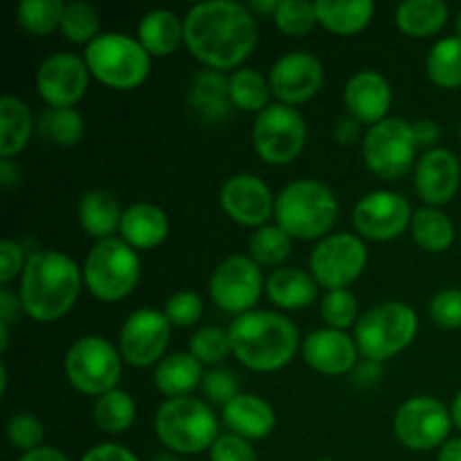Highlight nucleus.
<instances>
[{
  "mask_svg": "<svg viewBox=\"0 0 461 461\" xmlns=\"http://www.w3.org/2000/svg\"><path fill=\"white\" fill-rule=\"evenodd\" d=\"M185 21V45L212 70H230L257 48V21L250 9L234 0L194 5Z\"/></svg>",
  "mask_w": 461,
  "mask_h": 461,
  "instance_id": "f257e3e1",
  "label": "nucleus"
},
{
  "mask_svg": "<svg viewBox=\"0 0 461 461\" xmlns=\"http://www.w3.org/2000/svg\"><path fill=\"white\" fill-rule=\"evenodd\" d=\"M84 284V270L68 255L41 250L27 257L21 275L23 311L36 322H54L70 313Z\"/></svg>",
  "mask_w": 461,
  "mask_h": 461,
  "instance_id": "f03ea898",
  "label": "nucleus"
},
{
  "mask_svg": "<svg viewBox=\"0 0 461 461\" xmlns=\"http://www.w3.org/2000/svg\"><path fill=\"white\" fill-rule=\"evenodd\" d=\"M228 333L232 354L252 372H277L286 367L300 347L295 324L286 315L273 311L239 315L230 324Z\"/></svg>",
  "mask_w": 461,
  "mask_h": 461,
  "instance_id": "7ed1b4c3",
  "label": "nucleus"
},
{
  "mask_svg": "<svg viewBox=\"0 0 461 461\" xmlns=\"http://www.w3.org/2000/svg\"><path fill=\"white\" fill-rule=\"evenodd\" d=\"M338 198L324 183L313 178L293 180L275 201L277 225L291 239L313 241L324 237L338 219Z\"/></svg>",
  "mask_w": 461,
  "mask_h": 461,
  "instance_id": "20e7f679",
  "label": "nucleus"
},
{
  "mask_svg": "<svg viewBox=\"0 0 461 461\" xmlns=\"http://www.w3.org/2000/svg\"><path fill=\"white\" fill-rule=\"evenodd\" d=\"M156 435L178 455H196L210 450L219 439V421L210 405L194 396L167 399L156 412Z\"/></svg>",
  "mask_w": 461,
  "mask_h": 461,
  "instance_id": "39448f33",
  "label": "nucleus"
},
{
  "mask_svg": "<svg viewBox=\"0 0 461 461\" xmlns=\"http://www.w3.org/2000/svg\"><path fill=\"white\" fill-rule=\"evenodd\" d=\"M417 331L419 318L412 306L405 302H383L360 315L354 327V340L365 358L381 365L412 345Z\"/></svg>",
  "mask_w": 461,
  "mask_h": 461,
  "instance_id": "423d86ee",
  "label": "nucleus"
},
{
  "mask_svg": "<svg viewBox=\"0 0 461 461\" xmlns=\"http://www.w3.org/2000/svg\"><path fill=\"white\" fill-rule=\"evenodd\" d=\"M84 61L95 79L115 90L138 88L151 70V54L138 39L120 32L99 34L93 43L86 45Z\"/></svg>",
  "mask_w": 461,
  "mask_h": 461,
  "instance_id": "0eeeda50",
  "label": "nucleus"
},
{
  "mask_svg": "<svg viewBox=\"0 0 461 461\" xmlns=\"http://www.w3.org/2000/svg\"><path fill=\"white\" fill-rule=\"evenodd\" d=\"M84 284L97 300L120 302L140 282L142 261L124 239H104L90 248L84 264Z\"/></svg>",
  "mask_w": 461,
  "mask_h": 461,
  "instance_id": "6e6552de",
  "label": "nucleus"
},
{
  "mask_svg": "<svg viewBox=\"0 0 461 461\" xmlns=\"http://www.w3.org/2000/svg\"><path fill=\"white\" fill-rule=\"evenodd\" d=\"M122 354L102 336H84L68 349L63 369L77 392L88 396H104L117 390L122 378Z\"/></svg>",
  "mask_w": 461,
  "mask_h": 461,
  "instance_id": "1a4fd4ad",
  "label": "nucleus"
},
{
  "mask_svg": "<svg viewBox=\"0 0 461 461\" xmlns=\"http://www.w3.org/2000/svg\"><path fill=\"white\" fill-rule=\"evenodd\" d=\"M417 138L412 124L403 117H387L365 133L363 158L369 169L385 180L408 174L417 158Z\"/></svg>",
  "mask_w": 461,
  "mask_h": 461,
  "instance_id": "9d476101",
  "label": "nucleus"
},
{
  "mask_svg": "<svg viewBox=\"0 0 461 461\" xmlns=\"http://www.w3.org/2000/svg\"><path fill=\"white\" fill-rule=\"evenodd\" d=\"M306 122L300 111L286 104H270L259 113L252 126V144L257 156L275 167L295 160L306 144Z\"/></svg>",
  "mask_w": 461,
  "mask_h": 461,
  "instance_id": "9b49d317",
  "label": "nucleus"
},
{
  "mask_svg": "<svg viewBox=\"0 0 461 461\" xmlns=\"http://www.w3.org/2000/svg\"><path fill=\"white\" fill-rule=\"evenodd\" d=\"M367 266V248L356 234L340 232L324 237L313 248L309 259L311 275L320 286L340 291L351 286Z\"/></svg>",
  "mask_w": 461,
  "mask_h": 461,
  "instance_id": "f8f14e48",
  "label": "nucleus"
},
{
  "mask_svg": "<svg viewBox=\"0 0 461 461\" xmlns=\"http://www.w3.org/2000/svg\"><path fill=\"white\" fill-rule=\"evenodd\" d=\"M450 426V410L432 396H412L401 405L394 417L396 439L417 453L441 448L448 441Z\"/></svg>",
  "mask_w": 461,
  "mask_h": 461,
  "instance_id": "ddd939ff",
  "label": "nucleus"
},
{
  "mask_svg": "<svg viewBox=\"0 0 461 461\" xmlns=\"http://www.w3.org/2000/svg\"><path fill=\"white\" fill-rule=\"evenodd\" d=\"M266 288L259 264L246 255H232L216 266L210 279V295L228 313H250Z\"/></svg>",
  "mask_w": 461,
  "mask_h": 461,
  "instance_id": "4468645a",
  "label": "nucleus"
},
{
  "mask_svg": "<svg viewBox=\"0 0 461 461\" xmlns=\"http://www.w3.org/2000/svg\"><path fill=\"white\" fill-rule=\"evenodd\" d=\"M412 205L408 198L390 189L369 192L351 212V221L360 237L369 241H392L401 237L412 223Z\"/></svg>",
  "mask_w": 461,
  "mask_h": 461,
  "instance_id": "2eb2a0df",
  "label": "nucleus"
},
{
  "mask_svg": "<svg viewBox=\"0 0 461 461\" xmlns=\"http://www.w3.org/2000/svg\"><path fill=\"white\" fill-rule=\"evenodd\" d=\"M171 338V322L162 311L140 309L126 318L120 331V354L135 369L160 363Z\"/></svg>",
  "mask_w": 461,
  "mask_h": 461,
  "instance_id": "dca6fc26",
  "label": "nucleus"
},
{
  "mask_svg": "<svg viewBox=\"0 0 461 461\" xmlns=\"http://www.w3.org/2000/svg\"><path fill=\"white\" fill-rule=\"evenodd\" d=\"M88 77L84 59L72 52H57L41 63L36 90L48 108H72L88 90Z\"/></svg>",
  "mask_w": 461,
  "mask_h": 461,
  "instance_id": "f3484780",
  "label": "nucleus"
},
{
  "mask_svg": "<svg viewBox=\"0 0 461 461\" xmlns=\"http://www.w3.org/2000/svg\"><path fill=\"white\" fill-rule=\"evenodd\" d=\"M270 88L279 104L297 106L320 93L324 84V68L311 52H288L270 68Z\"/></svg>",
  "mask_w": 461,
  "mask_h": 461,
  "instance_id": "a211bd4d",
  "label": "nucleus"
},
{
  "mask_svg": "<svg viewBox=\"0 0 461 461\" xmlns=\"http://www.w3.org/2000/svg\"><path fill=\"white\" fill-rule=\"evenodd\" d=\"M275 201L268 185L252 174L232 176L221 189V207L225 214L246 228H264L275 216Z\"/></svg>",
  "mask_w": 461,
  "mask_h": 461,
  "instance_id": "6ab92c4d",
  "label": "nucleus"
},
{
  "mask_svg": "<svg viewBox=\"0 0 461 461\" xmlns=\"http://www.w3.org/2000/svg\"><path fill=\"white\" fill-rule=\"evenodd\" d=\"M461 183L457 156L448 149H432L421 156L414 167V187L428 207L446 205L455 198Z\"/></svg>",
  "mask_w": 461,
  "mask_h": 461,
  "instance_id": "aec40b11",
  "label": "nucleus"
},
{
  "mask_svg": "<svg viewBox=\"0 0 461 461\" xmlns=\"http://www.w3.org/2000/svg\"><path fill=\"white\" fill-rule=\"evenodd\" d=\"M358 345L338 329H318L302 342V356L311 369L327 376H342L358 365Z\"/></svg>",
  "mask_w": 461,
  "mask_h": 461,
  "instance_id": "412c9836",
  "label": "nucleus"
},
{
  "mask_svg": "<svg viewBox=\"0 0 461 461\" xmlns=\"http://www.w3.org/2000/svg\"><path fill=\"white\" fill-rule=\"evenodd\" d=\"M345 106L349 117L360 124H378L387 120V111L392 106V86L381 72L360 70L347 81Z\"/></svg>",
  "mask_w": 461,
  "mask_h": 461,
  "instance_id": "4be33fe9",
  "label": "nucleus"
},
{
  "mask_svg": "<svg viewBox=\"0 0 461 461\" xmlns=\"http://www.w3.org/2000/svg\"><path fill=\"white\" fill-rule=\"evenodd\" d=\"M223 421L230 432L248 441L264 439L275 428V410L255 394H239L223 408Z\"/></svg>",
  "mask_w": 461,
  "mask_h": 461,
  "instance_id": "5701e85b",
  "label": "nucleus"
},
{
  "mask_svg": "<svg viewBox=\"0 0 461 461\" xmlns=\"http://www.w3.org/2000/svg\"><path fill=\"white\" fill-rule=\"evenodd\" d=\"M169 234L167 214L156 205L138 203L124 212L120 223V239H124L133 250H153Z\"/></svg>",
  "mask_w": 461,
  "mask_h": 461,
  "instance_id": "b1692460",
  "label": "nucleus"
},
{
  "mask_svg": "<svg viewBox=\"0 0 461 461\" xmlns=\"http://www.w3.org/2000/svg\"><path fill=\"white\" fill-rule=\"evenodd\" d=\"M320 284L300 268H277L266 279L270 302L284 311H300L318 300Z\"/></svg>",
  "mask_w": 461,
  "mask_h": 461,
  "instance_id": "393cba45",
  "label": "nucleus"
},
{
  "mask_svg": "<svg viewBox=\"0 0 461 461\" xmlns=\"http://www.w3.org/2000/svg\"><path fill=\"white\" fill-rule=\"evenodd\" d=\"M138 41L151 57H169L185 43V21L169 9H153L140 21Z\"/></svg>",
  "mask_w": 461,
  "mask_h": 461,
  "instance_id": "a878e982",
  "label": "nucleus"
},
{
  "mask_svg": "<svg viewBox=\"0 0 461 461\" xmlns=\"http://www.w3.org/2000/svg\"><path fill=\"white\" fill-rule=\"evenodd\" d=\"M120 203L113 194L104 192V189H93V192L84 194L79 201V223L88 237L99 239H113V234L120 232L122 223Z\"/></svg>",
  "mask_w": 461,
  "mask_h": 461,
  "instance_id": "bb28decb",
  "label": "nucleus"
},
{
  "mask_svg": "<svg viewBox=\"0 0 461 461\" xmlns=\"http://www.w3.org/2000/svg\"><path fill=\"white\" fill-rule=\"evenodd\" d=\"M372 0H318L315 14L324 30L340 36H351L363 32L374 18Z\"/></svg>",
  "mask_w": 461,
  "mask_h": 461,
  "instance_id": "cd10ccee",
  "label": "nucleus"
},
{
  "mask_svg": "<svg viewBox=\"0 0 461 461\" xmlns=\"http://www.w3.org/2000/svg\"><path fill=\"white\" fill-rule=\"evenodd\" d=\"M203 378H205L203 365L192 354L167 356L156 365V372H153V383H156L158 392L169 399L189 396V392L196 390Z\"/></svg>",
  "mask_w": 461,
  "mask_h": 461,
  "instance_id": "c85d7f7f",
  "label": "nucleus"
},
{
  "mask_svg": "<svg viewBox=\"0 0 461 461\" xmlns=\"http://www.w3.org/2000/svg\"><path fill=\"white\" fill-rule=\"evenodd\" d=\"M34 131V115L23 99L5 95L0 99V158L12 160L27 147Z\"/></svg>",
  "mask_w": 461,
  "mask_h": 461,
  "instance_id": "c756f323",
  "label": "nucleus"
},
{
  "mask_svg": "<svg viewBox=\"0 0 461 461\" xmlns=\"http://www.w3.org/2000/svg\"><path fill=\"white\" fill-rule=\"evenodd\" d=\"M448 21V5L444 0H405L396 7V25L412 39H428L441 32Z\"/></svg>",
  "mask_w": 461,
  "mask_h": 461,
  "instance_id": "7c9ffc66",
  "label": "nucleus"
},
{
  "mask_svg": "<svg viewBox=\"0 0 461 461\" xmlns=\"http://www.w3.org/2000/svg\"><path fill=\"white\" fill-rule=\"evenodd\" d=\"M189 102L205 120H225L230 106H232V102H230V77H223L216 70L201 72L192 84Z\"/></svg>",
  "mask_w": 461,
  "mask_h": 461,
  "instance_id": "2f4dec72",
  "label": "nucleus"
},
{
  "mask_svg": "<svg viewBox=\"0 0 461 461\" xmlns=\"http://www.w3.org/2000/svg\"><path fill=\"white\" fill-rule=\"evenodd\" d=\"M410 230H412V239L417 241V246L426 252H444L455 241L453 221L437 207L414 210Z\"/></svg>",
  "mask_w": 461,
  "mask_h": 461,
  "instance_id": "473e14b6",
  "label": "nucleus"
},
{
  "mask_svg": "<svg viewBox=\"0 0 461 461\" xmlns=\"http://www.w3.org/2000/svg\"><path fill=\"white\" fill-rule=\"evenodd\" d=\"M270 81L255 68H239L230 77V102L243 113H264L270 106Z\"/></svg>",
  "mask_w": 461,
  "mask_h": 461,
  "instance_id": "72a5a7b5",
  "label": "nucleus"
},
{
  "mask_svg": "<svg viewBox=\"0 0 461 461\" xmlns=\"http://www.w3.org/2000/svg\"><path fill=\"white\" fill-rule=\"evenodd\" d=\"M426 72L432 84L439 88H459L461 86V39L448 36L432 45L426 59Z\"/></svg>",
  "mask_w": 461,
  "mask_h": 461,
  "instance_id": "f704fd0d",
  "label": "nucleus"
},
{
  "mask_svg": "<svg viewBox=\"0 0 461 461\" xmlns=\"http://www.w3.org/2000/svg\"><path fill=\"white\" fill-rule=\"evenodd\" d=\"M135 421V401L129 392L113 390L95 401V423L106 435H122Z\"/></svg>",
  "mask_w": 461,
  "mask_h": 461,
  "instance_id": "c9c22d12",
  "label": "nucleus"
},
{
  "mask_svg": "<svg viewBox=\"0 0 461 461\" xmlns=\"http://www.w3.org/2000/svg\"><path fill=\"white\" fill-rule=\"evenodd\" d=\"M66 3L61 0H23L16 7V18L25 32L34 36H45L61 27Z\"/></svg>",
  "mask_w": 461,
  "mask_h": 461,
  "instance_id": "e433bc0d",
  "label": "nucleus"
},
{
  "mask_svg": "<svg viewBox=\"0 0 461 461\" xmlns=\"http://www.w3.org/2000/svg\"><path fill=\"white\" fill-rule=\"evenodd\" d=\"M248 248H250V259L255 264L279 266L291 255L293 239L279 225H264V228H257Z\"/></svg>",
  "mask_w": 461,
  "mask_h": 461,
  "instance_id": "4c0bfd02",
  "label": "nucleus"
},
{
  "mask_svg": "<svg viewBox=\"0 0 461 461\" xmlns=\"http://www.w3.org/2000/svg\"><path fill=\"white\" fill-rule=\"evenodd\" d=\"M41 131L59 147H75L84 138V117L75 108H48L41 115Z\"/></svg>",
  "mask_w": 461,
  "mask_h": 461,
  "instance_id": "58836bf2",
  "label": "nucleus"
},
{
  "mask_svg": "<svg viewBox=\"0 0 461 461\" xmlns=\"http://www.w3.org/2000/svg\"><path fill=\"white\" fill-rule=\"evenodd\" d=\"M61 32L72 43H93L99 32V14L93 5L81 3H66V12L61 18Z\"/></svg>",
  "mask_w": 461,
  "mask_h": 461,
  "instance_id": "ea45409f",
  "label": "nucleus"
},
{
  "mask_svg": "<svg viewBox=\"0 0 461 461\" xmlns=\"http://www.w3.org/2000/svg\"><path fill=\"white\" fill-rule=\"evenodd\" d=\"M320 315L329 324V329L345 331V329L356 327V322H358V300L347 288L327 291V295L320 300Z\"/></svg>",
  "mask_w": 461,
  "mask_h": 461,
  "instance_id": "a19ab883",
  "label": "nucleus"
},
{
  "mask_svg": "<svg viewBox=\"0 0 461 461\" xmlns=\"http://www.w3.org/2000/svg\"><path fill=\"white\" fill-rule=\"evenodd\" d=\"M273 16L279 32H284L286 36H295V39L309 34L318 23L315 3H306V0H282Z\"/></svg>",
  "mask_w": 461,
  "mask_h": 461,
  "instance_id": "79ce46f5",
  "label": "nucleus"
},
{
  "mask_svg": "<svg viewBox=\"0 0 461 461\" xmlns=\"http://www.w3.org/2000/svg\"><path fill=\"white\" fill-rule=\"evenodd\" d=\"M232 351L230 333L219 327H203L189 340V354L201 365H216L225 360Z\"/></svg>",
  "mask_w": 461,
  "mask_h": 461,
  "instance_id": "37998d69",
  "label": "nucleus"
},
{
  "mask_svg": "<svg viewBox=\"0 0 461 461\" xmlns=\"http://www.w3.org/2000/svg\"><path fill=\"white\" fill-rule=\"evenodd\" d=\"M43 423L30 412H16L7 423V439L12 448L21 450L23 455L32 453V450L41 448L43 444Z\"/></svg>",
  "mask_w": 461,
  "mask_h": 461,
  "instance_id": "c03bdc74",
  "label": "nucleus"
},
{
  "mask_svg": "<svg viewBox=\"0 0 461 461\" xmlns=\"http://www.w3.org/2000/svg\"><path fill=\"white\" fill-rule=\"evenodd\" d=\"M165 315L171 322V327L187 329L196 324L203 315V300L194 291H180L167 300Z\"/></svg>",
  "mask_w": 461,
  "mask_h": 461,
  "instance_id": "a18cd8bd",
  "label": "nucleus"
},
{
  "mask_svg": "<svg viewBox=\"0 0 461 461\" xmlns=\"http://www.w3.org/2000/svg\"><path fill=\"white\" fill-rule=\"evenodd\" d=\"M430 318L441 329H461V291L444 288L430 300Z\"/></svg>",
  "mask_w": 461,
  "mask_h": 461,
  "instance_id": "49530a36",
  "label": "nucleus"
},
{
  "mask_svg": "<svg viewBox=\"0 0 461 461\" xmlns=\"http://www.w3.org/2000/svg\"><path fill=\"white\" fill-rule=\"evenodd\" d=\"M203 390L210 396V401L219 405H228L230 401L237 399L241 392H239V381L232 372L228 369H210L203 378Z\"/></svg>",
  "mask_w": 461,
  "mask_h": 461,
  "instance_id": "de8ad7c7",
  "label": "nucleus"
},
{
  "mask_svg": "<svg viewBox=\"0 0 461 461\" xmlns=\"http://www.w3.org/2000/svg\"><path fill=\"white\" fill-rule=\"evenodd\" d=\"M210 461H259L257 459L255 448L248 439L243 437L232 435V432H225L219 439L214 441V446L210 448Z\"/></svg>",
  "mask_w": 461,
  "mask_h": 461,
  "instance_id": "09e8293b",
  "label": "nucleus"
},
{
  "mask_svg": "<svg viewBox=\"0 0 461 461\" xmlns=\"http://www.w3.org/2000/svg\"><path fill=\"white\" fill-rule=\"evenodd\" d=\"M25 266L27 259L21 243L12 241V239H3V241H0V284L7 286L12 279L23 275Z\"/></svg>",
  "mask_w": 461,
  "mask_h": 461,
  "instance_id": "8fccbe9b",
  "label": "nucleus"
},
{
  "mask_svg": "<svg viewBox=\"0 0 461 461\" xmlns=\"http://www.w3.org/2000/svg\"><path fill=\"white\" fill-rule=\"evenodd\" d=\"M81 461H140L135 457L133 453H131L126 446H120V444H99L95 446V448H90L88 453L81 457Z\"/></svg>",
  "mask_w": 461,
  "mask_h": 461,
  "instance_id": "3c124183",
  "label": "nucleus"
},
{
  "mask_svg": "<svg viewBox=\"0 0 461 461\" xmlns=\"http://www.w3.org/2000/svg\"><path fill=\"white\" fill-rule=\"evenodd\" d=\"M412 131H414V138H417L419 147H426L428 151L437 149L435 144L439 142V138H441V131H439V126H437V122L419 120L412 124Z\"/></svg>",
  "mask_w": 461,
  "mask_h": 461,
  "instance_id": "603ef678",
  "label": "nucleus"
},
{
  "mask_svg": "<svg viewBox=\"0 0 461 461\" xmlns=\"http://www.w3.org/2000/svg\"><path fill=\"white\" fill-rule=\"evenodd\" d=\"M333 138L338 140V144L351 147L360 140V122L354 120V117H340L333 126Z\"/></svg>",
  "mask_w": 461,
  "mask_h": 461,
  "instance_id": "864d4df0",
  "label": "nucleus"
},
{
  "mask_svg": "<svg viewBox=\"0 0 461 461\" xmlns=\"http://www.w3.org/2000/svg\"><path fill=\"white\" fill-rule=\"evenodd\" d=\"M23 309L21 297L14 295L7 286L0 288V322L12 324Z\"/></svg>",
  "mask_w": 461,
  "mask_h": 461,
  "instance_id": "5fc2aeb1",
  "label": "nucleus"
},
{
  "mask_svg": "<svg viewBox=\"0 0 461 461\" xmlns=\"http://www.w3.org/2000/svg\"><path fill=\"white\" fill-rule=\"evenodd\" d=\"M18 461H70V459H68L59 448H52V446H41V448L23 455Z\"/></svg>",
  "mask_w": 461,
  "mask_h": 461,
  "instance_id": "6e6d98bb",
  "label": "nucleus"
},
{
  "mask_svg": "<svg viewBox=\"0 0 461 461\" xmlns=\"http://www.w3.org/2000/svg\"><path fill=\"white\" fill-rule=\"evenodd\" d=\"M378 376H381V367H378V363L367 360V363H363L360 367L356 365V378H358V383H363V385H372V383L378 381Z\"/></svg>",
  "mask_w": 461,
  "mask_h": 461,
  "instance_id": "4d7b16f0",
  "label": "nucleus"
},
{
  "mask_svg": "<svg viewBox=\"0 0 461 461\" xmlns=\"http://www.w3.org/2000/svg\"><path fill=\"white\" fill-rule=\"evenodd\" d=\"M18 178H21V171H18V167L14 165L12 160H7V158H3V160H0V185L7 189V187H12V185H16Z\"/></svg>",
  "mask_w": 461,
  "mask_h": 461,
  "instance_id": "13d9d810",
  "label": "nucleus"
},
{
  "mask_svg": "<svg viewBox=\"0 0 461 461\" xmlns=\"http://www.w3.org/2000/svg\"><path fill=\"white\" fill-rule=\"evenodd\" d=\"M439 461H461V439H448L439 448Z\"/></svg>",
  "mask_w": 461,
  "mask_h": 461,
  "instance_id": "bf43d9fd",
  "label": "nucleus"
},
{
  "mask_svg": "<svg viewBox=\"0 0 461 461\" xmlns=\"http://www.w3.org/2000/svg\"><path fill=\"white\" fill-rule=\"evenodd\" d=\"M450 417H453V423L461 430V392L457 396H455L453 408H450Z\"/></svg>",
  "mask_w": 461,
  "mask_h": 461,
  "instance_id": "052dcab7",
  "label": "nucleus"
},
{
  "mask_svg": "<svg viewBox=\"0 0 461 461\" xmlns=\"http://www.w3.org/2000/svg\"><path fill=\"white\" fill-rule=\"evenodd\" d=\"M7 345H9V324H3L0 322V351H7Z\"/></svg>",
  "mask_w": 461,
  "mask_h": 461,
  "instance_id": "680f3d73",
  "label": "nucleus"
},
{
  "mask_svg": "<svg viewBox=\"0 0 461 461\" xmlns=\"http://www.w3.org/2000/svg\"><path fill=\"white\" fill-rule=\"evenodd\" d=\"M0 392L7 394V365L0 363Z\"/></svg>",
  "mask_w": 461,
  "mask_h": 461,
  "instance_id": "e2e57ef3",
  "label": "nucleus"
},
{
  "mask_svg": "<svg viewBox=\"0 0 461 461\" xmlns=\"http://www.w3.org/2000/svg\"><path fill=\"white\" fill-rule=\"evenodd\" d=\"M455 32H457V36L461 39V12L457 14V18H455Z\"/></svg>",
  "mask_w": 461,
  "mask_h": 461,
  "instance_id": "0e129e2a",
  "label": "nucleus"
},
{
  "mask_svg": "<svg viewBox=\"0 0 461 461\" xmlns=\"http://www.w3.org/2000/svg\"><path fill=\"white\" fill-rule=\"evenodd\" d=\"M318 461H336V459H318Z\"/></svg>",
  "mask_w": 461,
  "mask_h": 461,
  "instance_id": "69168bd1",
  "label": "nucleus"
},
{
  "mask_svg": "<svg viewBox=\"0 0 461 461\" xmlns=\"http://www.w3.org/2000/svg\"><path fill=\"white\" fill-rule=\"evenodd\" d=\"M459 135H461V122H459Z\"/></svg>",
  "mask_w": 461,
  "mask_h": 461,
  "instance_id": "338daca9",
  "label": "nucleus"
}]
</instances>
